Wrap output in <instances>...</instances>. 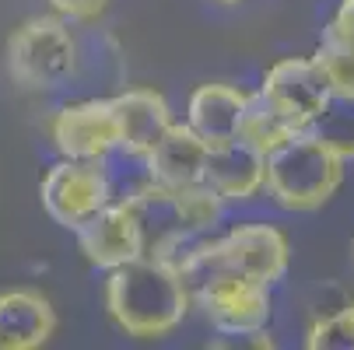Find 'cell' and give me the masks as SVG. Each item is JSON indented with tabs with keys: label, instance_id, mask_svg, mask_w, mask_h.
<instances>
[{
	"label": "cell",
	"instance_id": "cell-17",
	"mask_svg": "<svg viewBox=\"0 0 354 350\" xmlns=\"http://www.w3.org/2000/svg\"><path fill=\"white\" fill-rule=\"evenodd\" d=\"M172 193H176V211H179L183 228L214 235V228H218V221L228 207L225 200L204 182H193V186H183V189H172Z\"/></svg>",
	"mask_w": 354,
	"mask_h": 350
},
{
	"label": "cell",
	"instance_id": "cell-18",
	"mask_svg": "<svg viewBox=\"0 0 354 350\" xmlns=\"http://www.w3.org/2000/svg\"><path fill=\"white\" fill-rule=\"evenodd\" d=\"M309 350H354V302L340 305L330 315H319L306 333Z\"/></svg>",
	"mask_w": 354,
	"mask_h": 350
},
{
	"label": "cell",
	"instance_id": "cell-11",
	"mask_svg": "<svg viewBox=\"0 0 354 350\" xmlns=\"http://www.w3.org/2000/svg\"><path fill=\"white\" fill-rule=\"evenodd\" d=\"M57 333V309L35 287L0 291V350H39Z\"/></svg>",
	"mask_w": 354,
	"mask_h": 350
},
{
	"label": "cell",
	"instance_id": "cell-7",
	"mask_svg": "<svg viewBox=\"0 0 354 350\" xmlns=\"http://www.w3.org/2000/svg\"><path fill=\"white\" fill-rule=\"evenodd\" d=\"M260 98L281 119H288L295 130H309L333 106L330 84H326V77H323V70L316 67L313 57L277 60L263 74Z\"/></svg>",
	"mask_w": 354,
	"mask_h": 350
},
{
	"label": "cell",
	"instance_id": "cell-20",
	"mask_svg": "<svg viewBox=\"0 0 354 350\" xmlns=\"http://www.w3.org/2000/svg\"><path fill=\"white\" fill-rule=\"evenodd\" d=\"M53 14H60L64 21H74V25H84V21H98L106 14L109 0H49Z\"/></svg>",
	"mask_w": 354,
	"mask_h": 350
},
{
	"label": "cell",
	"instance_id": "cell-15",
	"mask_svg": "<svg viewBox=\"0 0 354 350\" xmlns=\"http://www.w3.org/2000/svg\"><path fill=\"white\" fill-rule=\"evenodd\" d=\"M313 60H316V67L323 70V77L330 84L333 102L354 106V39L344 35L337 25H326Z\"/></svg>",
	"mask_w": 354,
	"mask_h": 350
},
{
	"label": "cell",
	"instance_id": "cell-2",
	"mask_svg": "<svg viewBox=\"0 0 354 350\" xmlns=\"http://www.w3.org/2000/svg\"><path fill=\"white\" fill-rule=\"evenodd\" d=\"M344 158L316 137L313 130H298L277 151L267 155V182L263 189L284 211H316L340 189Z\"/></svg>",
	"mask_w": 354,
	"mask_h": 350
},
{
	"label": "cell",
	"instance_id": "cell-22",
	"mask_svg": "<svg viewBox=\"0 0 354 350\" xmlns=\"http://www.w3.org/2000/svg\"><path fill=\"white\" fill-rule=\"evenodd\" d=\"M330 25H337L344 35L354 39V0H340V8H337V14H333Z\"/></svg>",
	"mask_w": 354,
	"mask_h": 350
},
{
	"label": "cell",
	"instance_id": "cell-8",
	"mask_svg": "<svg viewBox=\"0 0 354 350\" xmlns=\"http://www.w3.org/2000/svg\"><path fill=\"white\" fill-rule=\"evenodd\" d=\"M74 238L81 256L95 270H106V273L144 256V228L127 196H113L102 211L74 231Z\"/></svg>",
	"mask_w": 354,
	"mask_h": 350
},
{
	"label": "cell",
	"instance_id": "cell-4",
	"mask_svg": "<svg viewBox=\"0 0 354 350\" xmlns=\"http://www.w3.org/2000/svg\"><path fill=\"white\" fill-rule=\"evenodd\" d=\"M8 70L28 91L64 88L77 74V39L60 14L28 18L8 39Z\"/></svg>",
	"mask_w": 354,
	"mask_h": 350
},
{
	"label": "cell",
	"instance_id": "cell-5",
	"mask_svg": "<svg viewBox=\"0 0 354 350\" xmlns=\"http://www.w3.org/2000/svg\"><path fill=\"white\" fill-rule=\"evenodd\" d=\"M116 196L113 175L106 162H81V158H60L49 165L39 182L42 211L60 228L77 231L88 217H95L109 200Z\"/></svg>",
	"mask_w": 354,
	"mask_h": 350
},
{
	"label": "cell",
	"instance_id": "cell-23",
	"mask_svg": "<svg viewBox=\"0 0 354 350\" xmlns=\"http://www.w3.org/2000/svg\"><path fill=\"white\" fill-rule=\"evenodd\" d=\"M214 4H225V8H232V4H242V0H214Z\"/></svg>",
	"mask_w": 354,
	"mask_h": 350
},
{
	"label": "cell",
	"instance_id": "cell-13",
	"mask_svg": "<svg viewBox=\"0 0 354 350\" xmlns=\"http://www.w3.org/2000/svg\"><path fill=\"white\" fill-rule=\"evenodd\" d=\"M207 155H211L207 140H200L186 123H172L165 130V137L144 155V175L169 189L204 182Z\"/></svg>",
	"mask_w": 354,
	"mask_h": 350
},
{
	"label": "cell",
	"instance_id": "cell-19",
	"mask_svg": "<svg viewBox=\"0 0 354 350\" xmlns=\"http://www.w3.org/2000/svg\"><path fill=\"white\" fill-rule=\"evenodd\" d=\"M309 130H313L316 137H323L344 162L354 158V116H340V113H330V109H326Z\"/></svg>",
	"mask_w": 354,
	"mask_h": 350
},
{
	"label": "cell",
	"instance_id": "cell-21",
	"mask_svg": "<svg viewBox=\"0 0 354 350\" xmlns=\"http://www.w3.org/2000/svg\"><path fill=\"white\" fill-rule=\"evenodd\" d=\"M214 350H270L274 336L270 329H249V333H218V340H211Z\"/></svg>",
	"mask_w": 354,
	"mask_h": 350
},
{
	"label": "cell",
	"instance_id": "cell-6",
	"mask_svg": "<svg viewBox=\"0 0 354 350\" xmlns=\"http://www.w3.org/2000/svg\"><path fill=\"white\" fill-rule=\"evenodd\" d=\"M189 298H193V309H200V315L218 333L263 329L274 312L270 287L232 270H211L189 280Z\"/></svg>",
	"mask_w": 354,
	"mask_h": 350
},
{
	"label": "cell",
	"instance_id": "cell-14",
	"mask_svg": "<svg viewBox=\"0 0 354 350\" xmlns=\"http://www.w3.org/2000/svg\"><path fill=\"white\" fill-rule=\"evenodd\" d=\"M245 102H249V91L235 84H225V81L200 84L186 102V126L200 140H207V147L228 144L239 137V119H242Z\"/></svg>",
	"mask_w": 354,
	"mask_h": 350
},
{
	"label": "cell",
	"instance_id": "cell-16",
	"mask_svg": "<svg viewBox=\"0 0 354 350\" xmlns=\"http://www.w3.org/2000/svg\"><path fill=\"white\" fill-rule=\"evenodd\" d=\"M298 130L288 123V119H281L263 98H260V91H252L249 95V102H245V109H242V119H239V140L242 144H249L252 151H260L263 158L270 155V151H277V147L288 140V137H295Z\"/></svg>",
	"mask_w": 354,
	"mask_h": 350
},
{
	"label": "cell",
	"instance_id": "cell-12",
	"mask_svg": "<svg viewBox=\"0 0 354 350\" xmlns=\"http://www.w3.org/2000/svg\"><path fill=\"white\" fill-rule=\"evenodd\" d=\"M267 182V158L252 151L239 137L228 144L211 147L207 165H204V186H211L225 204H245L260 196Z\"/></svg>",
	"mask_w": 354,
	"mask_h": 350
},
{
	"label": "cell",
	"instance_id": "cell-10",
	"mask_svg": "<svg viewBox=\"0 0 354 350\" xmlns=\"http://www.w3.org/2000/svg\"><path fill=\"white\" fill-rule=\"evenodd\" d=\"M113 113H116V151L133 162H144V155L176 123L169 98L155 88H127L113 95Z\"/></svg>",
	"mask_w": 354,
	"mask_h": 350
},
{
	"label": "cell",
	"instance_id": "cell-9",
	"mask_svg": "<svg viewBox=\"0 0 354 350\" xmlns=\"http://www.w3.org/2000/svg\"><path fill=\"white\" fill-rule=\"evenodd\" d=\"M49 137H53L60 158L106 162L116 151L113 98H84V102L64 106L49 123Z\"/></svg>",
	"mask_w": 354,
	"mask_h": 350
},
{
	"label": "cell",
	"instance_id": "cell-3",
	"mask_svg": "<svg viewBox=\"0 0 354 350\" xmlns=\"http://www.w3.org/2000/svg\"><path fill=\"white\" fill-rule=\"evenodd\" d=\"M288 263H291V245L284 231L252 221V224H235L225 235H211V242L200 249V256L183 270V280L189 284L211 270H232L274 287L277 280H284Z\"/></svg>",
	"mask_w": 354,
	"mask_h": 350
},
{
	"label": "cell",
	"instance_id": "cell-1",
	"mask_svg": "<svg viewBox=\"0 0 354 350\" xmlns=\"http://www.w3.org/2000/svg\"><path fill=\"white\" fill-rule=\"evenodd\" d=\"M193 309L189 284L162 260L137 256L106 277V312L133 340H165Z\"/></svg>",
	"mask_w": 354,
	"mask_h": 350
}]
</instances>
